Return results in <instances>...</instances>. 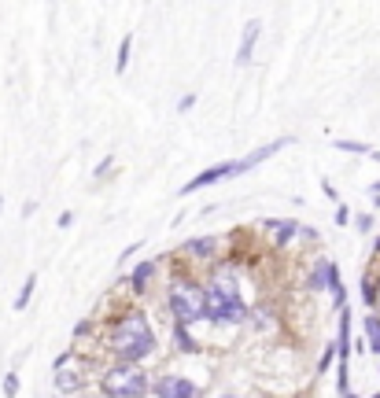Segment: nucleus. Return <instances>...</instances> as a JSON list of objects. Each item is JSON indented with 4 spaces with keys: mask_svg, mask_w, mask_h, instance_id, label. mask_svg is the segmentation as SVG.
I'll use <instances>...</instances> for the list:
<instances>
[{
    "mask_svg": "<svg viewBox=\"0 0 380 398\" xmlns=\"http://www.w3.org/2000/svg\"><path fill=\"white\" fill-rule=\"evenodd\" d=\"M107 346L122 365H137L144 358H152L155 354V328L148 321V313L144 310H126L122 318H114Z\"/></svg>",
    "mask_w": 380,
    "mask_h": 398,
    "instance_id": "f257e3e1",
    "label": "nucleus"
},
{
    "mask_svg": "<svg viewBox=\"0 0 380 398\" xmlns=\"http://www.w3.org/2000/svg\"><path fill=\"white\" fill-rule=\"evenodd\" d=\"M203 298H207V321L218 325V328H233V325H244L247 321V306L240 298V288H237V277L229 270H218L207 288H203Z\"/></svg>",
    "mask_w": 380,
    "mask_h": 398,
    "instance_id": "f03ea898",
    "label": "nucleus"
},
{
    "mask_svg": "<svg viewBox=\"0 0 380 398\" xmlns=\"http://www.w3.org/2000/svg\"><path fill=\"white\" fill-rule=\"evenodd\" d=\"M148 387H152V380L141 365H111V369L100 376V391L104 398H144Z\"/></svg>",
    "mask_w": 380,
    "mask_h": 398,
    "instance_id": "7ed1b4c3",
    "label": "nucleus"
},
{
    "mask_svg": "<svg viewBox=\"0 0 380 398\" xmlns=\"http://www.w3.org/2000/svg\"><path fill=\"white\" fill-rule=\"evenodd\" d=\"M167 298H170V313H174L177 325L189 328V325L207 318V298H203V288L196 284V280H174Z\"/></svg>",
    "mask_w": 380,
    "mask_h": 398,
    "instance_id": "20e7f679",
    "label": "nucleus"
},
{
    "mask_svg": "<svg viewBox=\"0 0 380 398\" xmlns=\"http://www.w3.org/2000/svg\"><path fill=\"white\" fill-rule=\"evenodd\" d=\"M237 174H244L240 170V159H233V162H218V166H210V170H203V174H196L185 188H181V195H192V192H200V188H210V185H222V181H229V177H237Z\"/></svg>",
    "mask_w": 380,
    "mask_h": 398,
    "instance_id": "39448f33",
    "label": "nucleus"
},
{
    "mask_svg": "<svg viewBox=\"0 0 380 398\" xmlns=\"http://www.w3.org/2000/svg\"><path fill=\"white\" fill-rule=\"evenodd\" d=\"M155 394L159 398H200V387L192 384V380L177 376V373H167L155 380Z\"/></svg>",
    "mask_w": 380,
    "mask_h": 398,
    "instance_id": "423d86ee",
    "label": "nucleus"
},
{
    "mask_svg": "<svg viewBox=\"0 0 380 398\" xmlns=\"http://www.w3.org/2000/svg\"><path fill=\"white\" fill-rule=\"evenodd\" d=\"M262 33V19H247L244 33H240V48H237V66H247L255 59V41Z\"/></svg>",
    "mask_w": 380,
    "mask_h": 398,
    "instance_id": "0eeeda50",
    "label": "nucleus"
},
{
    "mask_svg": "<svg viewBox=\"0 0 380 398\" xmlns=\"http://www.w3.org/2000/svg\"><path fill=\"white\" fill-rule=\"evenodd\" d=\"M292 144V137H277V140H270V144H262V147H255L251 155H244L240 159V170L247 174V170H255L259 162H266V159H273L277 152H285V147Z\"/></svg>",
    "mask_w": 380,
    "mask_h": 398,
    "instance_id": "6e6552de",
    "label": "nucleus"
},
{
    "mask_svg": "<svg viewBox=\"0 0 380 398\" xmlns=\"http://www.w3.org/2000/svg\"><path fill=\"white\" fill-rule=\"evenodd\" d=\"M262 225H270V232H273V247H285L292 236H299V232H303V225L299 222H262Z\"/></svg>",
    "mask_w": 380,
    "mask_h": 398,
    "instance_id": "1a4fd4ad",
    "label": "nucleus"
},
{
    "mask_svg": "<svg viewBox=\"0 0 380 398\" xmlns=\"http://www.w3.org/2000/svg\"><path fill=\"white\" fill-rule=\"evenodd\" d=\"M185 255H192V258H214V255H218V240H214V236L185 240Z\"/></svg>",
    "mask_w": 380,
    "mask_h": 398,
    "instance_id": "9d476101",
    "label": "nucleus"
},
{
    "mask_svg": "<svg viewBox=\"0 0 380 398\" xmlns=\"http://www.w3.org/2000/svg\"><path fill=\"white\" fill-rule=\"evenodd\" d=\"M155 270H159V262L155 258H144L137 270H133V277H129V288H133V291H148V280L155 277Z\"/></svg>",
    "mask_w": 380,
    "mask_h": 398,
    "instance_id": "9b49d317",
    "label": "nucleus"
},
{
    "mask_svg": "<svg viewBox=\"0 0 380 398\" xmlns=\"http://www.w3.org/2000/svg\"><path fill=\"white\" fill-rule=\"evenodd\" d=\"M174 339H177V351L181 354H196V351H200V343L192 339V332L185 325H174Z\"/></svg>",
    "mask_w": 380,
    "mask_h": 398,
    "instance_id": "f8f14e48",
    "label": "nucleus"
},
{
    "mask_svg": "<svg viewBox=\"0 0 380 398\" xmlns=\"http://www.w3.org/2000/svg\"><path fill=\"white\" fill-rule=\"evenodd\" d=\"M362 328H366V343H369V351L380 354V318H376V313H369V318L362 321Z\"/></svg>",
    "mask_w": 380,
    "mask_h": 398,
    "instance_id": "ddd939ff",
    "label": "nucleus"
},
{
    "mask_svg": "<svg viewBox=\"0 0 380 398\" xmlns=\"http://www.w3.org/2000/svg\"><path fill=\"white\" fill-rule=\"evenodd\" d=\"M34 288H37V273H30L26 280H23V288H19V298H15V310H26L30 306V298H34Z\"/></svg>",
    "mask_w": 380,
    "mask_h": 398,
    "instance_id": "4468645a",
    "label": "nucleus"
},
{
    "mask_svg": "<svg viewBox=\"0 0 380 398\" xmlns=\"http://www.w3.org/2000/svg\"><path fill=\"white\" fill-rule=\"evenodd\" d=\"M333 147H340V152H351V155H376L369 144H362V140H333Z\"/></svg>",
    "mask_w": 380,
    "mask_h": 398,
    "instance_id": "2eb2a0df",
    "label": "nucleus"
},
{
    "mask_svg": "<svg viewBox=\"0 0 380 398\" xmlns=\"http://www.w3.org/2000/svg\"><path fill=\"white\" fill-rule=\"evenodd\" d=\"M129 48H133V37H122V44H119V59H114V74H126V66H129Z\"/></svg>",
    "mask_w": 380,
    "mask_h": 398,
    "instance_id": "dca6fc26",
    "label": "nucleus"
},
{
    "mask_svg": "<svg viewBox=\"0 0 380 398\" xmlns=\"http://www.w3.org/2000/svg\"><path fill=\"white\" fill-rule=\"evenodd\" d=\"M56 387H59V391H78L81 380H78L74 373H56Z\"/></svg>",
    "mask_w": 380,
    "mask_h": 398,
    "instance_id": "f3484780",
    "label": "nucleus"
},
{
    "mask_svg": "<svg viewBox=\"0 0 380 398\" xmlns=\"http://www.w3.org/2000/svg\"><path fill=\"white\" fill-rule=\"evenodd\" d=\"M333 358H340V351H336V343H328L325 354H321V361H318V373H325L328 365H333Z\"/></svg>",
    "mask_w": 380,
    "mask_h": 398,
    "instance_id": "a211bd4d",
    "label": "nucleus"
},
{
    "mask_svg": "<svg viewBox=\"0 0 380 398\" xmlns=\"http://www.w3.org/2000/svg\"><path fill=\"white\" fill-rule=\"evenodd\" d=\"M19 394V373H8L4 376V398H15Z\"/></svg>",
    "mask_w": 380,
    "mask_h": 398,
    "instance_id": "6ab92c4d",
    "label": "nucleus"
},
{
    "mask_svg": "<svg viewBox=\"0 0 380 398\" xmlns=\"http://www.w3.org/2000/svg\"><path fill=\"white\" fill-rule=\"evenodd\" d=\"M192 107H196V92H185V96L177 100V111H181V114H185V111H192Z\"/></svg>",
    "mask_w": 380,
    "mask_h": 398,
    "instance_id": "aec40b11",
    "label": "nucleus"
},
{
    "mask_svg": "<svg viewBox=\"0 0 380 398\" xmlns=\"http://www.w3.org/2000/svg\"><path fill=\"white\" fill-rule=\"evenodd\" d=\"M56 225H59V229H71V225H74V210H63Z\"/></svg>",
    "mask_w": 380,
    "mask_h": 398,
    "instance_id": "412c9836",
    "label": "nucleus"
},
{
    "mask_svg": "<svg viewBox=\"0 0 380 398\" xmlns=\"http://www.w3.org/2000/svg\"><path fill=\"white\" fill-rule=\"evenodd\" d=\"M358 229L369 232V229H373V214H358Z\"/></svg>",
    "mask_w": 380,
    "mask_h": 398,
    "instance_id": "4be33fe9",
    "label": "nucleus"
},
{
    "mask_svg": "<svg viewBox=\"0 0 380 398\" xmlns=\"http://www.w3.org/2000/svg\"><path fill=\"white\" fill-rule=\"evenodd\" d=\"M347 222H351V210H347V207H336V225H347Z\"/></svg>",
    "mask_w": 380,
    "mask_h": 398,
    "instance_id": "5701e85b",
    "label": "nucleus"
},
{
    "mask_svg": "<svg viewBox=\"0 0 380 398\" xmlns=\"http://www.w3.org/2000/svg\"><path fill=\"white\" fill-rule=\"evenodd\" d=\"M137 251H141V240L126 247V251H122V258H119V265H126V258H129V255H137Z\"/></svg>",
    "mask_w": 380,
    "mask_h": 398,
    "instance_id": "b1692460",
    "label": "nucleus"
},
{
    "mask_svg": "<svg viewBox=\"0 0 380 398\" xmlns=\"http://www.w3.org/2000/svg\"><path fill=\"white\" fill-rule=\"evenodd\" d=\"M71 361V351H63V354H56L52 358V369H63V365H67Z\"/></svg>",
    "mask_w": 380,
    "mask_h": 398,
    "instance_id": "393cba45",
    "label": "nucleus"
},
{
    "mask_svg": "<svg viewBox=\"0 0 380 398\" xmlns=\"http://www.w3.org/2000/svg\"><path fill=\"white\" fill-rule=\"evenodd\" d=\"M111 166H114V155H107L100 166H96V174H100V177H104V174H111Z\"/></svg>",
    "mask_w": 380,
    "mask_h": 398,
    "instance_id": "a878e982",
    "label": "nucleus"
},
{
    "mask_svg": "<svg viewBox=\"0 0 380 398\" xmlns=\"http://www.w3.org/2000/svg\"><path fill=\"white\" fill-rule=\"evenodd\" d=\"M321 192H325L328 199H336V188H333V181H328V177H321Z\"/></svg>",
    "mask_w": 380,
    "mask_h": 398,
    "instance_id": "bb28decb",
    "label": "nucleus"
},
{
    "mask_svg": "<svg viewBox=\"0 0 380 398\" xmlns=\"http://www.w3.org/2000/svg\"><path fill=\"white\" fill-rule=\"evenodd\" d=\"M340 398H358V394H351V391H347V394H340Z\"/></svg>",
    "mask_w": 380,
    "mask_h": 398,
    "instance_id": "cd10ccee",
    "label": "nucleus"
},
{
    "mask_svg": "<svg viewBox=\"0 0 380 398\" xmlns=\"http://www.w3.org/2000/svg\"><path fill=\"white\" fill-rule=\"evenodd\" d=\"M0 210H4V195H0Z\"/></svg>",
    "mask_w": 380,
    "mask_h": 398,
    "instance_id": "c85d7f7f",
    "label": "nucleus"
},
{
    "mask_svg": "<svg viewBox=\"0 0 380 398\" xmlns=\"http://www.w3.org/2000/svg\"><path fill=\"white\" fill-rule=\"evenodd\" d=\"M376 251H380V240H376Z\"/></svg>",
    "mask_w": 380,
    "mask_h": 398,
    "instance_id": "c756f323",
    "label": "nucleus"
},
{
    "mask_svg": "<svg viewBox=\"0 0 380 398\" xmlns=\"http://www.w3.org/2000/svg\"><path fill=\"white\" fill-rule=\"evenodd\" d=\"M222 398H233V394H222Z\"/></svg>",
    "mask_w": 380,
    "mask_h": 398,
    "instance_id": "7c9ffc66",
    "label": "nucleus"
},
{
    "mask_svg": "<svg viewBox=\"0 0 380 398\" xmlns=\"http://www.w3.org/2000/svg\"><path fill=\"white\" fill-rule=\"evenodd\" d=\"M376 306H380V303H376Z\"/></svg>",
    "mask_w": 380,
    "mask_h": 398,
    "instance_id": "2f4dec72",
    "label": "nucleus"
}]
</instances>
